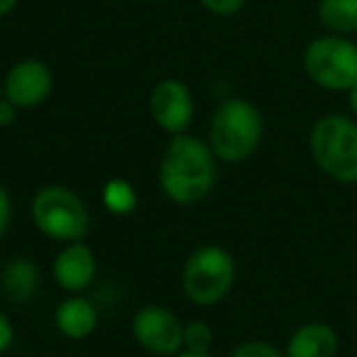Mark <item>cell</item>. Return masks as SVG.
Here are the masks:
<instances>
[{
	"label": "cell",
	"mask_w": 357,
	"mask_h": 357,
	"mask_svg": "<svg viewBox=\"0 0 357 357\" xmlns=\"http://www.w3.org/2000/svg\"><path fill=\"white\" fill-rule=\"evenodd\" d=\"M218 162L208 142L184 132L174 135L159 159L162 194L176 206L204 204L218 181Z\"/></svg>",
	"instance_id": "1"
},
{
	"label": "cell",
	"mask_w": 357,
	"mask_h": 357,
	"mask_svg": "<svg viewBox=\"0 0 357 357\" xmlns=\"http://www.w3.org/2000/svg\"><path fill=\"white\" fill-rule=\"evenodd\" d=\"M199 6L215 17H233L248 6V0H199Z\"/></svg>",
	"instance_id": "18"
},
{
	"label": "cell",
	"mask_w": 357,
	"mask_h": 357,
	"mask_svg": "<svg viewBox=\"0 0 357 357\" xmlns=\"http://www.w3.org/2000/svg\"><path fill=\"white\" fill-rule=\"evenodd\" d=\"M13 225V201H10V191L3 186L0 189V235L6 238L8 230Z\"/></svg>",
	"instance_id": "19"
},
{
	"label": "cell",
	"mask_w": 357,
	"mask_h": 357,
	"mask_svg": "<svg viewBox=\"0 0 357 357\" xmlns=\"http://www.w3.org/2000/svg\"><path fill=\"white\" fill-rule=\"evenodd\" d=\"M213 345V328L206 321H191L184 326V350L211 352Z\"/></svg>",
	"instance_id": "16"
},
{
	"label": "cell",
	"mask_w": 357,
	"mask_h": 357,
	"mask_svg": "<svg viewBox=\"0 0 357 357\" xmlns=\"http://www.w3.org/2000/svg\"><path fill=\"white\" fill-rule=\"evenodd\" d=\"M313 164L337 184H357V120L342 113L321 115L308 132Z\"/></svg>",
	"instance_id": "3"
},
{
	"label": "cell",
	"mask_w": 357,
	"mask_h": 357,
	"mask_svg": "<svg viewBox=\"0 0 357 357\" xmlns=\"http://www.w3.org/2000/svg\"><path fill=\"white\" fill-rule=\"evenodd\" d=\"M0 287L8 301L15 306H25L40 291V267L30 257H20V255L10 257L3 267Z\"/></svg>",
	"instance_id": "12"
},
{
	"label": "cell",
	"mask_w": 357,
	"mask_h": 357,
	"mask_svg": "<svg viewBox=\"0 0 357 357\" xmlns=\"http://www.w3.org/2000/svg\"><path fill=\"white\" fill-rule=\"evenodd\" d=\"M238 267L233 255L220 245H201L186 257L181 287L194 306L211 308L225 301L235 287Z\"/></svg>",
	"instance_id": "4"
},
{
	"label": "cell",
	"mask_w": 357,
	"mask_h": 357,
	"mask_svg": "<svg viewBox=\"0 0 357 357\" xmlns=\"http://www.w3.org/2000/svg\"><path fill=\"white\" fill-rule=\"evenodd\" d=\"M96 272H98L96 255L84 240L81 243H66L54 257V264H52L54 282L69 294H79L89 289L96 279Z\"/></svg>",
	"instance_id": "10"
},
{
	"label": "cell",
	"mask_w": 357,
	"mask_h": 357,
	"mask_svg": "<svg viewBox=\"0 0 357 357\" xmlns=\"http://www.w3.org/2000/svg\"><path fill=\"white\" fill-rule=\"evenodd\" d=\"M105 211L113 215H130L137 208V191L128 178H110L100 191Z\"/></svg>",
	"instance_id": "15"
},
{
	"label": "cell",
	"mask_w": 357,
	"mask_h": 357,
	"mask_svg": "<svg viewBox=\"0 0 357 357\" xmlns=\"http://www.w3.org/2000/svg\"><path fill=\"white\" fill-rule=\"evenodd\" d=\"M264 118L248 98H228L215 108L208 125V144L225 164H243L259 149Z\"/></svg>",
	"instance_id": "2"
},
{
	"label": "cell",
	"mask_w": 357,
	"mask_h": 357,
	"mask_svg": "<svg viewBox=\"0 0 357 357\" xmlns=\"http://www.w3.org/2000/svg\"><path fill=\"white\" fill-rule=\"evenodd\" d=\"M149 115L167 135L189 132L196 103L191 89L181 79H162L149 91Z\"/></svg>",
	"instance_id": "8"
},
{
	"label": "cell",
	"mask_w": 357,
	"mask_h": 357,
	"mask_svg": "<svg viewBox=\"0 0 357 357\" xmlns=\"http://www.w3.org/2000/svg\"><path fill=\"white\" fill-rule=\"evenodd\" d=\"M303 71L323 91L347 93L357 84V45L345 35L313 37L303 50Z\"/></svg>",
	"instance_id": "6"
},
{
	"label": "cell",
	"mask_w": 357,
	"mask_h": 357,
	"mask_svg": "<svg viewBox=\"0 0 357 357\" xmlns=\"http://www.w3.org/2000/svg\"><path fill=\"white\" fill-rule=\"evenodd\" d=\"M176 357H213L211 352H194V350H181Z\"/></svg>",
	"instance_id": "24"
},
{
	"label": "cell",
	"mask_w": 357,
	"mask_h": 357,
	"mask_svg": "<svg viewBox=\"0 0 357 357\" xmlns=\"http://www.w3.org/2000/svg\"><path fill=\"white\" fill-rule=\"evenodd\" d=\"M13 342H15L13 318L8 316V313H0V352H10Z\"/></svg>",
	"instance_id": "20"
},
{
	"label": "cell",
	"mask_w": 357,
	"mask_h": 357,
	"mask_svg": "<svg viewBox=\"0 0 357 357\" xmlns=\"http://www.w3.org/2000/svg\"><path fill=\"white\" fill-rule=\"evenodd\" d=\"M347 105H350V110H352V118L357 120V84L347 91Z\"/></svg>",
	"instance_id": "23"
},
{
	"label": "cell",
	"mask_w": 357,
	"mask_h": 357,
	"mask_svg": "<svg viewBox=\"0 0 357 357\" xmlns=\"http://www.w3.org/2000/svg\"><path fill=\"white\" fill-rule=\"evenodd\" d=\"M135 342L157 357H176L184 350V323L167 306H142L130 323Z\"/></svg>",
	"instance_id": "7"
},
{
	"label": "cell",
	"mask_w": 357,
	"mask_h": 357,
	"mask_svg": "<svg viewBox=\"0 0 357 357\" xmlns=\"http://www.w3.org/2000/svg\"><path fill=\"white\" fill-rule=\"evenodd\" d=\"M144 3H159V0H144Z\"/></svg>",
	"instance_id": "26"
},
{
	"label": "cell",
	"mask_w": 357,
	"mask_h": 357,
	"mask_svg": "<svg viewBox=\"0 0 357 357\" xmlns=\"http://www.w3.org/2000/svg\"><path fill=\"white\" fill-rule=\"evenodd\" d=\"M54 323L69 340H86L98 328V308L84 296H69L56 306Z\"/></svg>",
	"instance_id": "13"
},
{
	"label": "cell",
	"mask_w": 357,
	"mask_h": 357,
	"mask_svg": "<svg viewBox=\"0 0 357 357\" xmlns=\"http://www.w3.org/2000/svg\"><path fill=\"white\" fill-rule=\"evenodd\" d=\"M17 115H20V108H17L15 103H10L8 98L0 100V125H3V128H10L17 120Z\"/></svg>",
	"instance_id": "21"
},
{
	"label": "cell",
	"mask_w": 357,
	"mask_h": 357,
	"mask_svg": "<svg viewBox=\"0 0 357 357\" xmlns=\"http://www.w3.org/2000/svg\"><path fill=\"white\" fill-rule=\"evenodd\" d=\"M318 20L333 35H355L357 32V0H318Z\"/></svg>",
	"instance_id": "14"
},
{
	"label": "cell",
	"mask_w": 357,
	"mask_h": 357,
	"mask_svg": "<svg viewBox=\"0 0 357 357\" xmlns=\"http://www.w3.org/2000/svg\"><path fill=\"white\" fill-rule=\"evenodd\" d=\"M52 89H54V74L50 64L27 56L8 69L3 81V98L15 103L20 110H35L50 98Z\"/></svg>",
	"instance_id": "9"
},
{
	"label": "cell",
	"mask_w": 357,
	"mask_h": 357,
	"mask_svg": "<svg viewBox=\"0 0 357 357\" xmlns=\"http://www.w3.org/2000/svg\"><path fill=\"white\" fill-rule=\"evenodd\" d=\"M228 357H287V352L267 340H243L230 350Z\"/></svg>",
	"instance_id": "17"
},
{
	"label": "cell",
	"mask_w": 357,
	"mask_h": 357,
	"mask_svg": "<svg viewBox=\"0 0 357 357\" xmlns=\"http://www.w3.org/2000/svg\"><path fill=\"white\" fill-rule=\"evenodd\" d=\"M103 3H120V0H103Z\"/></svg>",
	"instance_id": "25"
},
{
	"label": "cell",
	"mask_w": 357,
	"mask_h": 357,
	"mask_svg": "<svg viewBox=\"0 0 357 357\" xmlns=\"http://www.w3.org/2000/svg\"><path fill=\"white\" fill-rule=\"evenodd\" d=\"M340 340L337 331L326 321H308L289 335L287 357H335Z\"/></svg>",
	"instance_id": "11"
},
{
	"label": "cell",
	"mask_w": 357,
	"mask_h": 357,
	"mask_svg": "<svg viewBox=\"0 0 357 357\" xmlns=\"http://www.w3.org/2000/svg\"><path fill=\"white\" fill-rule=\"evenodd\" d=\"M17 6H20V0H0V15L8 17Z\"/></svg>",
	"instance_id": "22"
},
{
	"label": "cell",
	"mask_w": 357,
	"mask_h": 357,
	"mask_svg": "<svg viewBox=\"0 0 357 357\" xmlns=\"http://www.w3.org/2000/svg\"><path fill=\"white\" fill-rule=\"evenodd\" d=\"M30 215L35 228L56 243H81L91 225L84 199L74 189L59 184L45 186L32 196Z\"/></svg>",
	"instance_id": "5"
}]
</instances>
